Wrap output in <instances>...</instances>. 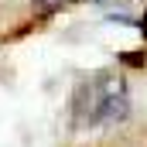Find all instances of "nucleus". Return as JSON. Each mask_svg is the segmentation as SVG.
Segmentation results:
<instances>
[{"label":"nucleus","instance_id":"2","mask_svg":"<svg viewBox=\"0 0 147 147\" xmlns=\"http://www.w3.org/2000/svg\"><path fill=\"white\" fill-rule=\"evenodd\" d=\"M72 0H34V7H38V14L41 17H51V14H58L62 7H69Z\"/></svg>","mask_w":147,"mask_h":147},{"label":"nucleus","instance_id":"1","mask_svg":"<svg viewBox=\"0 0 147 147\" xmlns=\"http://www.w3.org/2000/svg\"><path fill=\"white\" fill-rule=\"evenodd\" d=\"M130 120V86L113 69L79 79L69 96V130L89 134V130H113Z\"/></svg>","mask_w":147,"mask_h":147}]
</instances>
